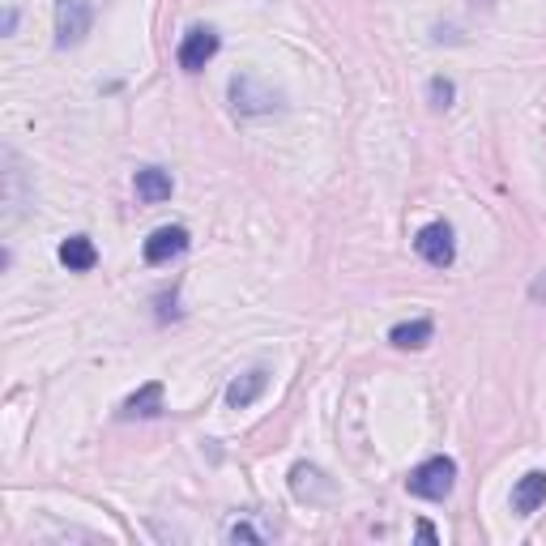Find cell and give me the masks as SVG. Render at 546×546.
Wrapping results in <instances>:
<instances>
[{"mask_svg": "<svg viewBox=\"0 0 546 546\" xmlns=\"http://www.w3.org/2000/svg\"><path fill=\"white\" fill-rule=\"evenodd\" d=\"M453 483H457V461L453 457H431L406 478V491L419 495V500H444V495L453 491Z\"/></svg>", "mask_w": 546, "mask_h": 546, "instance_id": "cell-1", "label": "cell"}, {"mask_svg": "<svg viewBox=\"0 0 546 546\" xmlns=\"http://www.w3.org/2000/svg\"><path fill=\"white\" fill-rule=\"evenodd\" d=\"M90 22H94L90 0H60V5H56V43L60 47H77L90 35Z\"/></svg>", "mask_w": 546, "mask_h": 546, "instance_id": "cell-2", "label": "cell"}, {"mask_svg": "<svg viewBox=\"0 0 546 546\" xmlns=\"http://www.w3.org/2000/svg\"><path fill=\"white\" fill-rule=\"evenodd\" d=\"M414 252H419L427 265L448 269V265H453V256H457L453 227H448V222H427V227H423L419 235H414Z\"/></svg>", "mask_w": 546, "mask_h": 546, "instance_id": "cell-3", "label": "cell"}, {"mask_svg": "<svg viewBox=\"0 0 546 546\" xmlns=\"http://www.w3.org/2000/svg\"><path fill=\"white\" fill-rule=\"evenodd\" d=\"M214 56H218V35L210 26H192L188 35L180 39V52H175V60H180L184 73H201Z\"/></svg>", "mask_w": 546, "mask_h": 546, "instance_id": "cell-4", "label": "cell"}, {"mask_svg": "<svg viewBox=\"0 0 546 546\" xmlns=\"http://www.w3.org/2000/svg\"><path fill=\"white\" fill-rule=\"evenodd\" d=\"M231 103H235V111H244V116H256V111L278 107V94L256 90V77H235V82H231Z\"/></svg>", "mask_w": 546, "mask_h": 546, "instance_id": "cell-5", "label": "cell"}, {"mask_svg": "<svg viewBox=\"0 0 546 546\" xmlns=\"http://www.w3.org/2000/svg\"><path fill=\"white\" fill-rule=\"evenodd\" d=\"M184 248H188V231L184 227H158L146 239V261L150 265H167L171 256H180Z\"/></svg>", "mask_w": 546, "mask_h": 546, "instance_id": "cell-6", "label": "cell"}, {"mask_svg": "<svg viewBox=\"0 0 546 546\" xmlns=\"http://www.w3.org/2000/svg\"><path fill=\"white\" fill-rule=\"evenodd\" d=\"M269 389V372L265 367H252V372H244V376H235L231 380V389H227V406L231 410H248L256 397H261Z\"/></svg>", "mask_w": 546, "mask_h": 546, "instance_id": "cell-7", "label": "cell"}, {"mask_svg": "<svg viewBox=\"0 0 546 546\" xmlns=\"http://www.w3.org/2000/svg\"><path fill=\"white\" fill-rule=\"evenodd\" d=\"M60 265L73 269V273H90L94 265H99V248H94L86 235H69L60 244Z\"/></svg>", "mask_w": 546, "mask_h": 546, "instance_id": "cell-8", "label": "cell"}, {"mask_svg": "<svg viewBox=\"0 0 546 546\" xmlns=\"http://www.w3.org/2000/svg\"><path fill=\"white\" fill-rule=\"evenodd\" d=\"M546 504V474L542 470H529L521 483H517V491H512V508L521 512V517H529V512H538Z\"/></svg>", "mask_w": 546, "mask_h": 546, "instance_id": "cell-9", "label": "cell"}, {"mask_svg": "<svg viewBox=\"0 0 546 546\" xmlns=\"http://www.w3.org/2000/svg\"><path fill=\"white\" fill-rule=\"evenodd\" d=\"M137 197L146 201V205H158V201H167L171 192H175V180H171V171L163 167H146V171H137Z\"/></svg>", "mask_w": 546, "mask_h": 546, "instance_id": "cell-10", "label": "cell"}, {"mask_svg": "<svg viewBox=\"0 0 546 546\" xmlns=\"http://www.w3.org/2000/svg\"><path fill=\"white\" fill-rule=\"evenodd\" d=\"M124 414L128 419H154V414H163V384L158 380L141 384V389L124 401Z\"/></svg>", "mask_w": 546, "mask_h": 546, "instance_id": "cell-11", "label": "cell"}, {"mask_svg": "<svg viewBox=\"0 0 546 546\" xmlns=\"http://www.w3.org/2000/svg\"><path fill=\"white\" fill-rule=\"evenodd\" d=\"M431 333H436V325L431 320H406V325H393L389 329V342L397 350H423L431 342Z\"/></svg>", "mask_w": 546, "mask_h": 546, "instance_id": "cell-12", "label": "cell"}, {"mask_svg": "<svg viewBox=\"0 0 546 546\" xmlns=\"http://www.w3.org/2000/svg\"><path fill=\"white\" fill-rule=\"evenodd\" d=\"M453 99H457V86L448 82V77H431V107H453Z\"/></svg>", "mask_w": 546, "mask_h": 546, "instance_id": "cell-13", "label": "cell"}, {"mask_svg": "<svg viewBox=\"0 0 546 546\" xmlns=\"http://www.w3.org/2000/svg\"><path fill=\"white\" fill-rule=\"evenodd\" d=\"M227 542H265V534H261V529H252L248 521H235L227 529Z\"/></svg>", "mask_w": 546, "mask_h": 546, "instance_id": "cell-14", "label": "cell"}, {"mask_svg": "<svg viewBox=\"0 0 546 546\" xmlns=\"http://www.w3.org/2000/svg\"><path fill=\"white\" fill-rule=\"evenodd\" d=\"M13 26H18V9H5V35H13Z\"/></svg>", "mask_w": 546, "mask_h": 546, "instance_id": "cell-15", "label": "cell"}, {"mask_svg": "<svg viewBox=\"0 0 546 546\" xmlns=\"http://www.w3.org/2000/svg\"><path fill=\"white\" fill-rule=\"evenodd\" d=\"M419 538H423V542H436V529H431L427 521H419Z\"/></svg>", "mask_w": 546, "mask_h": 546, "instance_id": "cell-16", "label": "cell"}]
</instances>
